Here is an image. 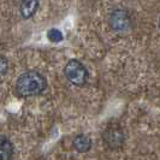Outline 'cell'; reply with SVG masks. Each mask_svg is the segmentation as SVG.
<instances>
[{"label":"cell","instance_id":"1","mask_svg":"<svg viewBox=\"0 0 160 160\" xmlns=\"http://www.w3.org/2000/svg\"><path fill=\"white\" fill-rule=\"evenodd\" d=\"M47 87L46 78L38 71H28L17 80L16 92L22 98H29L41 94Z\"/></svg>","mask_w":160,"mask_h":160},{"label":"cell","instance_id":"5","mask_svg":"<svg viewBox=\"0 0 160 160\" xmlns=\"http://www.w3.org/2000/svg\"><path fill=\"white\" fill-rule=\"evenodd\" d=\"M13 157V144L6 136L0 135V160H11Z\"/></svg>","mask_w":160,"mask_h":160},{"label":"cell","instance_id":"10","mask_svg":"<svg viewBox=\"0 0 160 160\" xmlns=\"http://www.w3.org/2000/svg\"><path fill=\"white\" fill-rule=\"evenodd\" d=\"M159 28H160V19H159Z\"/></svg>","mask_w":160,"mask_h":160},{"label":"cell","instance_id":"7","mask_svg":"<svg viewBox=\"0 0 160 160\" xmlns=\"http://www.w3.org/2000/svg\"><path fill=\"white\" fill-rule=\"evenodd\" d=\"M72 146H73V148H75L77 152L84 153V152H88L89 149H90V147H92V141H90V138H89L87 135L81 134V135H77V136L73 138Z\"/></svg>","mask_w":160,"mask_h":160},{"label":"cell","instance_id":"4","mask_svg":"<svg viewBox=\"0 0 160 160\" xmlns=\"http://www.w3.org/2000/svg\"><path fill=\"white\" fill-rule=\"evenodd\" d=\"M102 138H104L105 143L107 147L112 148V149H117L122 147V144L124 143V132L119 127L116 125H111L108 128H106V130L102 134Z\"/></svg>","mask_w":160,"mask_h":160},{"label":"cell","instance_id":"3","mask_svg":"<svg viewBox=\"0 0 160 160\" xmlns=\"http://www.w3.org/2000/svg\"><path fill=\"white\" fill-rule=\"evenodd\" d=\"M110 25L114 32H125L131 28V18L125 10H114L110 16Z\"/></svg>","mask_w":160,"mask_h":160},{"label":"cell","instance_id":"8","mask_svg":"<svg viewBox=\"0 0 160 160\" xmlns=\"http://www.w3.org/2000/svg\"><path fill=\"white\" fill-rule=\"evenodd\" d=\"M47 38L51 42H54V43L60 42V41L64 39V36H63L62 32L58 30V29H51V30L47 32Z\"/></svg>","mask_w":160,"mask_h":160},{"label":"cell","instance_id":"2","mask_svg":"<svg viewBox=\"0 0 160 160\" xmlns=\"http://www.w3.org/2000/svg\"><path fill=\"white\" fill-rule=\"evenodd\" d=\"M64 73L66 78L70 81L72 84L78 86V87L86 84V82L88 81V71H87L86 66L76 59L68 62V64L65 65Z\"/></svg>","mask_w":160,"mask_h":160},{"label":"cell","instance_id":"6","mask_svg":"<svg viewBox=\"0 0 160 160\" xmlns=\"http://www.w3.org/2000/svg\"><path fill=\"white\" fill-rule=\"evenodd\" d=\"M39 8V0H22L21 1V13L24 18H30L35 15Z\"/></svg>","mask_w":160,"mask_h":160},{"label":"cell","instance_id":"9","mask_svg":"<svg viewBox=\"0 0 160 160\" xmlns=\"http://www.w3.org/2000/svg\"><path fill=\"white\" fill-rule=\"evenodd\" d=\"M8 68H10V64H8V58L0 56V75H5L8 71Z\"/></svg>","mask_w":160,"mask_h":160}]
</instances>
